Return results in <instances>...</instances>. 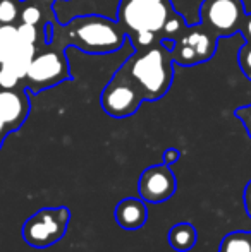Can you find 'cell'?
<instances>
[{
	"instance_id": "obj_11",
	"label": "cell",
	"mask_w": 251,
	"mask_h": 252,
	"mask_svg": "<svg viewBox=\"0 0 251 252\" xmlns=\"http://www.w3.org/2000/svg\"><path fill=\"white\" fill-rule=\"evenodd\" d=\"M30 98L21 90H0V119L7 130L14 132L30 115Z\"/></svg>"
},
{
	"instance_id": "obj_20",
	"label": "cell",
	"mask_w": 251,
	"mask_h": 252,
	"mask_svg": "<svg viewBox=\"0 0 251 252\" xmlns=\"http://www.w3.org/2000/svg\"><path fill=\"white\" fill-rule=\"evenodd\" d=\"M21 21L26 24H35L36 26L38 23H40L41 19V10L38 5H35V3H28V5H24L23 12H21Z\"/></svg>"
},
{
	"instance_id": "obj_21",
	"label": "cell",
	"mask_w": 251,
	"mask_h": 252,
	"mask_svg": "<svg viewBox=\"0 0 251 252\" xmlns=\"http://www.w3.org/2000/svg\"><path fill=\"white\" fill-rule=\"evenodd\" d=\"M17 33H19V38L23 41H28V43H35L36 45L38 41V30L35 24H26V23H21L17 26Z\"/></svg>"
},
{
	"instance_id": "obj_7",
	"label": "cell",
	"mask_w": 251,
	"mask_h": 252,
	"mask_svg": "<svg viewBox=\"0 0 251 252\" xmlns=\"http://www.w3.org/2000/svg\"><path fill=\"white\" fill-rule=\"evenodd\" d=\"M69 76L71 74L66 57L55 50L35 55L24 79L28 81V88L33 93H38V91H43L69 79Z\"/></svg>"
},
{
	"instance_id": "obj_30",
	"label": "cell",
	"mask_w": 251,
	"mask_h": 252,
	"mask_svg": "<svg viewBox=\"0 0 251 252\" xmlns=\"http://www.w3.org/2000/svg\"><path fill=\"white\" fill-rule=\"evenodd\" d=\"M250 239H251V232H250Z\"/></svg>"
},
{
	"instance_id": "obj_18",
	"label": "cell",
	"mask_w": 251,
	"mask_h": 252,
	"mask_svg": "<svg viewBox=\"0 0 251 252\" xmlns=\"http://www.w3.org/2000/svg\"><path fill=\"white\" fill-rule=\"evenodd\" d=\"M19 81L21 79L12 70H9L5 65L0 63V90H16Z\"/></svg>"
},
{
	"instance_id": "obj_3",
	"label": "cell",
	"mask_w": 251,
	"mask_h": 252,
	"mask_svg": "<svg viewBox=\"0 0 251 252\" xmlns=\"http://www.w3.org/2000/svg\"><path fill=\"white\" fill-rule=\"evenodd\" d=\"M69 220L71 211L66 206L38 209L23 225L24 242L36 249H47L54 246L66 235Z\"/></svg>"
},
{
	"instance_id": "obj_12",
	"label": "cell",
	"mask_w": 251,
	"mask_h": 252,
	"mask_svg": "<svg viewBox=\"0 0 251 252\" xmlns=\"http://www.w3.org/2000/svg\"><path fill=\"white\" fill-rule=\"evenodd\" d=\"M146 204L138 197H126L115 208V221L124 230H140L146 223Z\"/></svg>"
},
{
	"instance_id": "obj_14",
	"label": "cell",
	"mask_w": 251,
	"mask_h": 252,
	"mask_svg": "<svg viewBox=\"0 0 251 252\" xmlns=\"http://www.w3.org/2000/svg\"><path fill=\"white\" fill-rule=\"evenodd\" d=\"M198 233L191 223H176L169 232V244L174 251L186 252L196 246Z\"/></svg>"
},
{
	"instance_id": "obj_19",
	"label": "cell",
	"mask_w": 251,
	"mask_h": 252,
	"mask_svg": "<svg viewBox=\"0 0 251 252\" xmlns=\"http://www.w3.org/2000/svg\"><path fill=\"white\" fill-rule=\"evenodd\" d=\"M238 62L241 70L245 72V76L251 79V41H246L245 45L241 47L238 55Z\"/></svg>"
},
{
	"instance_id": "obj_23",
	"label": "cell",
	"mask_w": 251,
	"mask_h": 252,
	"mask_svg": "<svg viewBox=\"0 0 251 252\" xmlns=\"http://www.w3.org/2000/svg\"><path fill=\"white\" fill-rule=\"evenodd\" d=\"M234 115L241 120L243 126H245V129H246V132H248V136L251 137V105H246V106L238 108L234 112Z\"/></svg>"
},
{
	"instance_id": "obj_29",
	"label": "cell",
	"mask_w": 251,
	"mask_h": 252,
	"mask_svg": "<svg viewBox=\"0 0 251 252\" xmlns=\"http://www.w3.org/2000/svg\"><path fill=\"white\" fill-rule=\"evenodd\" d=\"M2 143H3V139H2V137H0V148H2Z\"/></svg>"
},
{
	"instance_id": "obj_2",
	"label": "cell",
	"mask_w": 251,
	"mask_h": 252,
	"mask_svg": "<svg viewBox=\"0 0 251 252\" xmlns=\"http://www.w3.org/2000/svg\"><path fill=\"white\" fill-rule=\"evenodd\" d=\"M172 63V52L158 45L143 53L133 55L129 62L122 65V70L140 88L144 100L155 101L160 100L171 88L174 79Z\"/></svg>"
},
{
	"instance_id": "obj_17",
	"label": "cell",
	"mask_w": 251,
	"mask_h": 252,
	"mask_svg": "<svg viewBox=\"0 0 251 252\" xmlns=\"http://www.w3.org/2000/svg\"><path fill=\"white\" fill-rule=\"evenodd\" d=\"M17 16L19 10L12 0H0V24H12Z\"/></svg>"
},
{
	"instance_id": "obj_15",
	"label": "cell",
	"mask_w": 251,
	"mask_h": 252,
	"mask_svg": "<svg viewBox=\"0 0 251 252\" xmlns=\"http://www.w3.org/2000/svg\"><path fill=\"white\" fill-rule=\"evenodd\" d=\"M21 38L17 28L12 24H0V63L5 62L16 48L19 47Z\"/></svg>"
},
{
	"instance_id": "obj_22",
	"label": "cell",
	"mask_w": 251,
	"mask_h": 252,
	"mask_svg": "<svg viewBox=\"0 0 251 252\" xmlns=\"http://www.w3.org/2000/svg\"><path fill=\"white\" fill-rule=\"evenodd\" d=\"M181 23H182V21L179 19L178 14H171V16L167 17V21H165L164 30H162V31H164L167 36H172V34L179 33V30H181Z\"/></svg>"
},
{
	"instance_id": "obj_25",
	"label": "cell",
	"mask_w": 251,
	"mask_h": 252,
	"mask_svg": "<svg viewBox=\"0 0 251 252\" xmlns=\"http://www.w3.org/2000/svg\"><path fill=\"white\" fill-rule=\"evenodd\" d=\"M181 158V153L176 148H169V150L164 151V156H162V163H165L167 166H172L178 159Z\"/></svg>"
},
{
	"instance_id": "obj_6",
	"label": "cell",
	"mask_w": 251,
	"mask_h": 252,
	"mask_svg": "<svg viewBox=\"0 0 251 252\" xmlns=\"http://www.w3.org/2000/svg\"><path fill=\"white\" fill-rule=\"evenodd\" d=\"M243 0H203L200 7L201 26L217 36H231L245 23Z\"/></svg>"
},
{
	"instance_id": "obj_28",
	"label": "cell",
	"mask_w": 251,
	"mask_h": 252,
	"mask_svg": "<svg viewBox=\"0 0 251 252\" xmlns=\"http://www.w3.org/2000/svg\"><path fill=\"white\" fill-rule=\"evenodd\" d=\"M7 134H9V130H7L5 124H3V122H2V119H0V137H2V139H5Z\"/></svg>"
},
{
	"instance_id": "obj_1",
	"label": "cell",
	"mask_w": 251,
	"mask_h": 252,
	"mask_svg": "<svg viewBox=\"0 0 251 252\" xmlns=\"http://www.w3.org/2000/svg\"><path fill=\"white\" fill-rule=\"evenodd\" d=\"M54 30V41H64L86 53H112L122 48L127 34L121 23L104 16H81Z\"/></svg>"
},
{
	"instance_id": "obj_9",
	"label": "cell",
	"mask_w": 251,
	"mask_h": 252,
	"mask_svg": "<svg viewBox=\"0 0 251 252\" xmlns=\"http://www.w3.org/2000/svg\"><path fill=\"white\" fill-rule=\"evenodd\" d=\"M176 187H178V180H176L171 166L162 163V165L148 166L141 173L140 182H138V192L144 202L160 204L174 196Z\"/></svg>"
},
{
	"instance_id": "obj_26",
	"label": "cell",
	"mask_w": 251,
	"mask_h": 252,
	"mask_svg": "<svg viewBox=\"0 0 251 252\" xmlns=\"http://www.w3.org/2000/svg\"><path fill=\"white\" fill-rule=\"evenodd\" d=\"M243 201H245V209L248 213V216L251 218V180L246 184L245 187V194H243Z\"/></svg>"
},
{
	"instance_id": "obj_8",
	"label": "cell",
	"mask_w": 251,
	"mask_h": 252,
	"mask_svg": "<svg viewBox=\"0 0 251 252\" xmlns=\"http://www.w3.org/2000/svg\"><path fill=\"white\" fill-rule=\"evenodd\" d=\"M217 48V36L205 26H196L182 34L172 50V59L181 65H194L210 60Z\"/></svg>"
},
{
	"instance_id": "obj_24",
	"label": "cell",
	"mask_w": 251,
	"mask_h": 252,
	"mask_svg": "<svg viewBox=\"0 0 251 252\" xmlns=\"http://www.w3.org/2000/svg\"><path fill=\"white\" fill-rule=\"evenodd\" d=\"M134 47L136 48H148L151 45V41L155 40V33L151 31H144V33L134 34Z\"/></svg>"
},
{
	"instance_id": "obj_4",
	"label": "cell",
	"mask_w": 251,
	"mask_h": 252,
	"mask_svg": "<svg viewBox=\"0 0 251 252\" xmlns=\"http://www.w3.org/2000/svg\"><path fill=\"white\" fill-rule=\"evenodd\" d=\"M169 0H126L119 9L121 26L131 31V36L144 31L160 33L171 16Z\"/></svg>"
},
{
	"instance_id": "obj_16",
	"label": "cell",
	"mask_w": 251,
	"mask_h": 252,
	"mask_svg": "<svg viewBox=\"0 0 251 252\" xmlns=\"http://www.w3.org/2000/svg\"><path fill=\"white\" fill-rule=\"evenodd\" d=\"M218 252H251L250 232H232L222 239Z\"/></svg>"
},
{
	"instance_id": "obj_27",
	"label": "cell",
	"mask_w": 251,
	"mask_h": 252,
	"mask_svg": "<svg viewBox=\"0 0 251 252\" xmlns=\"http://www.w3.org/2000/svg\"><path fill=\"white\" fill-rule=\"evenodd\" d=\"M241 31L246 36V40L251 41V16L245 17V23H243V26H241Z\"/></svg>"
},
{
	"instance_id": "obj_13",
	"label": "cell",
	"mask_w": 251,
	"mask_h": 252,
	"mask_svg": "<svg viewBox=\"0 0 251 252\" xmlns=\"http://www.w3.org/2000/svg\"><path fill=\"white\" fill-rule=\"evenodd\" d=\"M36 55V45L35 43H28V41L21 40L19 47L16 48V52L2 62V65H5L9 70H12L19 79H24L28 72V67H30L33 57Z\"/></svg>"
},
{
	"instance_id": "obj_5",
	"label": "cell",
	"mask_w": 251,
	"mask_h": 252,
	"mask_svg": "<svg viewBox=\"0 0 251 252\" xmlns=\"http://www.w3.org/2000/svg\"><path fill=\"white\" fill-rule=\"evenodd\" d=\"M143 100L144 98L140 88L122 69L112 77V81L105 86L100 96L102 108L105 110L107 115L114 119H126L136 113Z\"/></svg>"
},
{
	"instance_id": "obj_10",
	"label": "cell",
	"mask_w": 251,
	"mask_h": 252,
	"mask_svg": "<svg viewBox=\"0 0 251 252\" xmlns=\"http://www.w3.org/2000/svg\"><path fill=\"white\" fill-rule=\"evenodd\" d=\"M121 0H55L54 12L61 24L81 16H104L108 19L119 17Z\"/></svg>"
}]
</instances>
